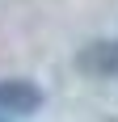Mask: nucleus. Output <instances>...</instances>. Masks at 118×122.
Masks as SVG:
<instances>
[{
  "label": "nucleus",
  "mask_w": 118,
  "mask_h": 122,
  "mask_svg": "<svg viewBox=\"0 0 118 122\" xmlns=\"http://www.w3.org/2000/svg\"><path fill=\"white\" fill-rule=\"evenodd\" d=\"M47 105V93L30 76H0V118H34Z\"/></svg>",
  "instance_id": "nucleus-1"
},
{
  "label": "nucleus",
  "mask_w": 118,
  "mask_h": 122,
  "mask_svg": "<svg viewBox=\"0 0 118 122\" xmlns=\"http://www.w3.org/2000/svg\"><path fill=\"white\" fill-rule=\"evenodd\" d=\"M72 67L93 80H118V38H89L72 55Z\"/></svg>",
  "instance_id": "nucleus-2"
},
{
  "label": "nucleus",
  "mask_w": 118,
  "mask_h": 122,
  "mask_svg": "<svg viewBox=\"0 0 118 122\" xmlns=\"http://www.w3.org/2000/svg\"><path fill=\"white\" fill-rule=\"evenodd\" d=\"M0 122H13V118H0Z\"/></svg>",
  "instance_id": "nucleus-3"
}]
</instances>
